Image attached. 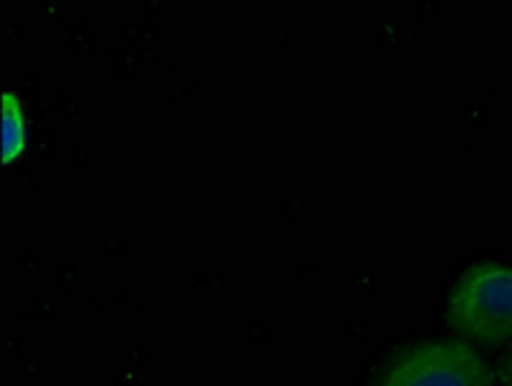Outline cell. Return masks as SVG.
I'll return each instance as SVG.
<instances>
[{
	"label": "cell",
	"instance_id": "obj_3",
	"mask_svg": "<svg viewBox=\"0 0 512 386\" xmlns=\"http://www.w3.org/2000/svg\"><path fill=\"white\" fill-rule=\"evenodd\" d=\"M29 127L19 96L13 91H3V165L19 160L26 150Z\"/></svg>",
	"mask_w": 512,
	"mask_h": 386
},
{
	"label": "cell",
	"instance_id": "obj_4",
	"mask_svg": "<svg viewBox=\"0 0 512 386\" xmlns=\"http://www.w3.org/2000/svg\"><path fill=\"white\" fill-rule=\"evenodd\" d=\"M497 386H512V348L507 350V356L500 363V376H497Z\"/></svg>",
	"mask_w": 512,
	"mask_h": 386
},
{
	"label": "cell",
	"instance_id": "obj_1",
	"mask_svg": "<svg viewBox=\"0 0 512 386\" xmlns=\"http://www.w3.org/2000/svg\"><path fill=\"white\" fill-rule=\"evenodd\" d=\"M448 320L474 343L497 345L512 338V268L476 263L458 278L448 299Z\"/></svg>",
	"mask_w": 512,
	"mask_h": 386
},
{
	"label": "cell",
	"instance_id": "obj_2",
	"mask_svg": "<svg viewBox=\"0 0 512 386\" xmlns=\"http://www.w3.org/2000/svg\"><path fill=\"white\" fill-rule=\"evenodd\" d=\"M381 386H494L487 363L456 340H430L407 350Z\"/></svg>",
	"mask_w": 512,
	"mask_h": 386
}]
</instances>
